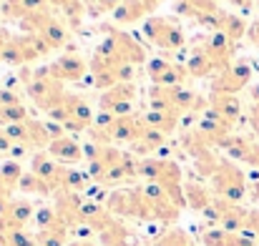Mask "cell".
<instances>
[{
  "mask_svg": "<svg viewBox=\"0 0 259 246\" xmlns=\"http://www.w3.org/2000/svg\"><path fill=\"white\" fill-rule=\"evenodd\" d=\"M229 5H234V8H239L242 13H249L252 8H254V0H227Z\"/></svg>",
  "mask_w": 259,
  "mask_h": 246,
  "instance_id": "obj_48",
  "label": "cell"
},
{
  "mask_svg": "<svg viewBox=\"0 0 259 246\" xmlns=\"http://www.w3.org/2000/svg\"><path fill=\"white\" fill-rule=\"evenodd\" d=\"M217 66V71H227L229 66H234V56H237V43H232L224 33H209V35H201L194 40ZM217 73V76H219Z\"/></svg>",
  "mask_w": 259,
  "mask_h": 246,
  "instance_id": "obj_7",
  "label": "cell"
},
{
  "mask_svg": "<svg viewBox=\"0 0 259 246\" xmlns=\"http://www.w3.org/2000/svg\"><path fill=\"white\" fill-rule=\"evenodd\" d=\"M48 154L63 166H76V164H81V161L86 159V156H83V146H81L73 136H61V138L51 141Z\"/></svg>",
  "mask_w": 259,
  "mask_h": 246,
  "instance_id": "obj_20",
  "label": "cell"
},
{
  "mask_svg": "<svg viewBox=\"0 0 259 246\" xmlns=\"http://www.w3.org/2000/svg\"><path fill=\"white\" fill-rule=\"evenodd\" d=\"M96 53H101L103 58L113 61L116 66H146V48L141 43L134 40V35H128L126 30L111 28L106 33V38L98 43Z\"/></svg>",
  "mask_w": 259,
  "mask_h": 246,
  "instance_id": "obj_2",
  "label": "cell"
},
{
  "mask_svg": "<svg viewBox=\"0 0 259 246\" xmlns=\"http://www.w3.org/2000/svg\"><path fill=\"white\" fill-rule=\"evenodd\" d=\"M144 73H146V78L151 81V85H166V88L184 85L186 78H189L184 63H171V61H166V58H151V61L144 66Z\"/></svg>",
  "mask_w": 259,
  "mask_h": 246,
  "instance_id": "obj_9",
  "label": "cell"
},
{
  "mask_svg": "<svg viewBox=\"0 0 259 246\" xmlns=\"http://www.w3.org/2000/svg\"><path fill=\"white\" fill-rule=\"evenodd\" d=\"M247 199H249L252 204H257V209H259V178L249 181V188H247Z\"/></svg>",
  "mask_w": 259,
  "mask_h": 246,
  "instance_id": "obj_46",
  "label": "cell"
},
{
  "mask_svg": "<svg viewBox=\"0 0 259 246\" xmlns=\"http://www.w3.org/2000/svg\"><path fill=\"white\" fill-rule=\"evenodd\" d=\"M5 133L13 143L18 146H25L28 151H48L51 146V133L46 128V121H38V118H28L23 123H13V126H5Z\"/></svg>",
  "mask_w": 259,
  "mask_h": 246,
  "instance_id": "obj_6",
  "label": "cell"
},
{
  "mask_svg": "<svg viewBox=\"0 0 259 246\" xmlns=\"http://www.w3.org/2000/svg\"><path fill=\"white\" fill-rule=\"evenodd\" d=\"M244 231H249V234L259 241V209H249V216H247V226H244Z\"/></svg>",
  "mask_w": 259,
  "mask_h": 246,
  "instance_id": "obj_43",
  "label": "cell"
},
{
  "mask_svg": "<svg viewBox=\"0 0 259 246\" xmlns=\"http://www.w3.org/2000/svg\"><path fill=\"white\" fill-rule=\"evenodd\" d=\"M123 0H96V13H113Z\"/></svg>",
  "mask_w": 259,
  "mask_h": 246,
  "instance_id": "obj_44",
  "label": "cell"
},
{
  "mask_svg": "<svg viewBox=\"0 0 259 246\" xmlns=\"http://www.w3.org/2000/svg\"><path fill=\"white\" fill-rule=\"evenodd\" d=\"M38 35H40L53 51H58V48H63V45L71 43V28H68L66 23H61L58 18H51Z\"/></svg>",
  "mask_w": 259,
  "mask_h": 246,
  "instance_id": "obj_28",
  "label": "cell"
},
{
  "mask_svg": "<svg viewBox=\"0 0 259 246\" xmlns=\"http://www.w3.org/2000/svg\"><path fill=\"white\" fill-rule=\"evenodd\" d=\"M136 95H139V90H136L134 83H116L113 88H108V90L101 93L98 106H101V111L108 113V111H111L113 106H118V103H134Z\"/></svg>",
  "mask_w": 259,
  "mask_h": 246,
  "instance_id": "obj_25",
  "label": "cell"
},
{
  "mask_svg": "<svg viewBox=\"0 0 259 246\" xmlns=\"http://www.w3.org/2000/svg\"><path fill=\"white\" fill-rule=\"evenodd\" d=\"M5 236H8L10 246H38V239H35V234H30V231H25V229H18V231H8Z\"/></svg>",
  "mask_w": 259,
  "mask_h": 246,
  "instance_id": "obj_40",
  "label": "cell"
},
{
  "mask_svg": "<svg viewBox=\"0 0 259 246\" xmlns=\"http://www.w3.org/2000/svg\"><path fill=\"white\" fill-rule=\"evenodd\" d=\"M33 216H35V206L28 199H13L10 206H8V211L0 216V234L25 229Z\"/></svg>",
  "mask_w": 259,
  "mask_h": 246,
  "instance_id": "obj_14",
  "label": "cell"
},
{
  "mask_svg": "<svg viewBox=\"0 0 259 246\" xmlns=\"http://www.w3.org/2000/svg\"><path fill=\"white\" fill-rule=\"evenodd\" d=\"M209 188L214 191V196L227 199L232 204H242L247 199V188H249V178L247 173L229 159H222L219 168L214 171V176L209 178Z\"/></svg>",
  "mask_w": 259,
  "mask_h": 246,
  "instance_id": "obj_4",
  "label": "cell"
},
{
  "mask_svg": "<svg viewBox=\"0 0 259 246\" xmlns=\"http://www.w3.org/2000/svg\"><path fill=\"white\" fill-rule=\"evenodd\" d=\"M48 5H51V8H58V10L63 13L66 25H68L71 30H78V25L83 23V18H86V13H88L83 0H48Z\"/></svg>",
  "mask_w": 259,
  "mask_h": 246,
  "instance_id": "obj_29",
  "label": "cell"
},
{
  "mask_svg": "<svg viewBox=\"0 0 259 246\" xmlns=\"http://www.w3.org/2000/svg\"><path fill=\"white\" fill-rule=\"evenodd\" d=\"M141 35L146 38L149 45H154L159 51H181L186 43L184 28L174 18H164V15L146 18L141 23Z\"/></svg>",
  "mask_w": 259,
  "mask_h": 246,
  "instance_id": "obj_5",
  "label": "cell"
},
{
  "mask_svg": "<svg viewBox=\"0 0 259 246\" xmlns=\"http://www.w3.org/2000/svg\"><path fill=\"white\" fill-rule=\"evenodd\" d=\"M68 234H71V229L58 219L56 224H51V226H46V229H38L35 231V239H38V246H68Z\"/></svg>",
  "mask_w": 259,
  "mask_h": 246,
  "instance_id": "obj_31",
  "label": "cell"
},
{
  "mask_svg": "<svg viewBox=\"0 0 259 246\" xmlns=\"http://www.w3.org/2000/svg\"><path fill=\"white\" fill-rule=\"evenodd\" d=\"M247 40H249L252 45H257V48H259V20H257V23H252V25H249V33H247Z\"/></svg>",
  "mask_w": 259,
  "mask_h": 246,
  "instance_id": "obj_49",
  "label": "cell"
},
{
  "mask_svg": "<svg viewBox=\"0 0 259 246\" xmlns=\"http://www.w3.org/2000/svg\"><path fill=\"white\" fill-rule=\"evenodd\" d=\"M10 40V33H5L3 28H0V63H3V51H5V43Z\"/></svg>",
  "mask_w": 259,
  "mask_h": 246,
  "instance_id": "obj_51",
  "label": "cell"
},
{
  "mask_svg": "<svg viewBox=\"0 0 259 246\" xmlns=\"http://www.w3.org/2000/svg\"><path fill=\"white\" fill-rule=\"evenodd\" d=\"M141 118H144L146 128H156V131H161L166 136H171L174 131L179 128V123H181V113L179 111H151V108H146L141 113Z\"/></svg>",
  "mask_w": 259,
  "mask_h": 246,
  "instance_id": "obj_24",
  "label": "cell"
},
{
  "mask_svg": "<svg viewBox=\"0 0 259 246\" xmlns=\"http://www.w3.org/2000/svg\"><path fill=\"white\" fill-rule=\"evenodd\" d=\"M25 93H28V98L35 103V108H38V111H46V113L61 108V106L66 103V95H68L66 83L53 78L48 66H40V68L33 71V81L25 85Z\"/></svg>",
  "mask_w": 259,
  "mask_h": 246,
  "instance_id": "obj_3",
  "label": "cell"
},
{
  "mask_svg": "<svg viewBox=\"0 0 259 246\" xmlns=\"http://www.w3.org/2000/svg\"><path fill=\"white\" fill-rule=\"evenodd\" d=\"M201 244L204 246H259L257 239L249 231H224L222 226L204 229L201 231Z\"/></svg>",
  "mask_w": 259,
  "mask_h": 246,
  "instance_id": "obj_19",
  "label": "cell"
},
{
  "mask_svg": "<svg viewBox=\"0 0 259 246\" xmlns=\"http://www.w3.org/2000/svg\"><path fill=\"white\" fill-rule=\"evenodd\" d=\"M161 5V0H123L111 15L116 25H134L151 18V13Z\"/></svg>",
  "mask_w": 259,
  "mask_h": 246,
  "instance_id": "obj_12",
  "label": "cell"
},
{
  "mask_svg": "<svg viewBox=\"0 0 259 246\" xmlns=\"http://www.w3.org/2000/svg\"><path fill=\"white\" fill-rule=\"evenodd\" d=\"M30 171L35 176H40L46 183H51V188L58 193L61 191V183H63V173H66V166L58 164L48 151H40V154H33L30 159Z\"/></svg>",
  "mask_w": 259,
  "mask_h": 246,
  "instance_id": "obj_15",
  "label": "cell"
},
{
  "mask_svg": "<svg viewBox=\"0 0 259 246\" xmlns=\"http://www.w3.org/2000/svg\"><path fill=\"white\" fill-rule=\"evenodd\" d=\"M10 151H13V141L8 138V133H5V128L0 126V159H5V156H10Z\"/></svg>",
  "mask_w": 259,
  "mask_h": 246,
  "instance_id": "obj_45",
  "label": "cell"
},
{
  "mask_svg": "<svg viewBox=\"0 0 259 246\" xmlns=\"http://www.w3.org/2000/svg\"><path fill=\"white\" fill-rule=\"evenodd\" d=\"M23 173H25L23 166H20V161H15V159H5V161L0 164V178H3L8 186H13V188H18Z\"/></svg>",
  "mask_w": 259,
  "mask_h": 246,
  "instance_id": "obj_38",
  "label": "cell"
},
{
  "mask_svg": "<svg viewBox=\"0 0 259 246\" xmlns=\"http://www.w3.org/2000/svg\"><path fill=\"white\" fill-rule=\"evenodd\" d=\"M252 66L247 61H234V66H229L227 71H222L219 76L211 78V90L209 93H224V95H237L239 90H244L252 81Z\"/></svg>",
  "mask_w": 259,
  "mask_h": 246,
  "instance_id": "obj_8",
  "label": "cell"
},
{
  "mask_svg": "<svg viewBox=\"0 0 259 246\" xmlns=\"http://www.w3.org/2000/svg\"><path fill=\"white\" fill-rule=\"evenodd\" d=\"M83 196L76 193V191H58L56 193V214L58 219L68 226V229H76L81 226V209H83Z\"/></svg>",
  "mask_w": 259,
  "mask_h": 246,
  "instance_id": "obj_16",
  "label": "cell"
},
{
  "mask_svg": "<svg viewBox=\"0 0 259 246\" xmlns=\"http://www.w3.org/2000/svg\"><path fill=\"white\" fill-rule=\"evenodd\" d=\"M211 206L217 209L219 226H222L224 231H244L249 209H244L242 204H232V201H227V199H219V196H214Z\"/></svg>",
  "mask_w": 259,
  "mask_h": 246,
  "instance_id": "obj_13",
  "label": "cell"
},
{
  "mask_svg": "<svg viewBox=\"0 0 259 246\" xmlns=\"http://www.w3.org/2000/svg\"><path fill=\"white\" fill-rule=\"evenodd\" d=\"M28 118H33V116L28 113L25 103L0 108V126H3V128H5V126H13V123H23V121H28Z\"/></svg>",
  "mask_w": 259,
  "mask_h": 246,
  "instance_id": "obj_37",
  "label": "cell"
},
{
  "mask_svg": "<svg viewBox=\"0 0 259 246\" xmlns=\"http://www.w3.org/2000/svg\"><path fill=\"white\" fill-rule=\"evenodd\" d=\"M35 221H38V229H46V226L58 221V214H56L53 206L51 209H40V211H35Z\"/></svg>",
  "mask_w": 259,
  "mask_h": 246,
  "instance_id": "obj_41",
  "label": "cell"
},
{
  "mask_svg": "<svg viewBox=\"0 0 259 246\" xmlns=\"http://www.w3.org/2000/svg\"><path fill=\"white\" fill-rule=\"evenodd\" d=\"M219 33H224L232 43H239L242 38H247L249 25H247V20H244L242 15H237V13H227L224 25H222V30H219Z\"/></svg>",
  "mask_w": 259,
  "mask_h": 246,
  "instance_id": "obj_35",
  "label": "cell"
},
{
  "mask_svg": "<svg viewBox=\"0 0 259 246\" xmlns=\"http://www.w3.org/2000/svg\"><path fill=\"white\" fill-rule=\"evenodd\" d=\"M38 61V53L30 43L28 35H10V40L5 43V51H3V63L5 66H28Z\"/></svg>",
  "mask_w": 259,
  "mask_h": 246,
  "instance_id": "obj_18",
  "label": "cell"
},
{
  "mask_svg": "<svg viewBox=\"0 0 259 246\" xmlns=\"http://www.w3.org/2000/svg\"><path fill=\"white\" fill-rule=\"evenodd\" d=\"M151 246H194V241L184 229H166Z\"/></svg>",
  "mask_w": 259,
  "mask_h": 246,
  "instance_id": "obj_39",
  "label": "cell"
},
{
  "mask_svg": "<svg viewBox=\"0 0 259 246\" xmlns=\"http://www.w3.org/2000/svg\"><path fill=\"white\" fill-rule=\"evenodd\" d=\"M184 199H186V209L204 211V209L211 206L214 191L206 183H201V181H184Z\"/></svg>",
  "mask_w": 259,
  "mask_h": 246,
  "instance_id": "obj_23",
  "label": "cell"
},
{
  "mask_svg": "<svg viewBox=\"0 0 259 246\" xmlns=\"http://www.w3.org/2000/svg\"><path fill=\"white\" fill-rule=\"evenodd\" d=\"M23 101H20V95L15 93V90H10V88H0V108H5V106H20Z\"/></svg>",
  "mask_w": 259,
  "mask_h": 246,
  "instance_id": "obj_42",
  "label": "cell"
},
{
  "mask_svg": "<svg viewBox=\"0 0 259 246\" xmlns=\"http://www.w3.org/2000/svg\"><path fill=\"white\" fill-rule=\"evenodd\" d=\"M166 133H161V131H156V128H146L144 133H141V138L131 146V151L136 154V156H141V159H149L154 151H161L164 149V143H166Z\"/></svg>",
  "mask_w": 259,
  "mask_h": 246,
  "instance_id": "obj_30",
  "label": "cell"
},
{
  "mask_svg": "<svg viewBox=\"0 0 259 246\" xmlns=\"http://www.w3.org/2000/svg\"><path fill=\"white\" fill-rule=\"evenodd\" d=\"M18 191H23V193H35V196H51V193H56L53 188H51V183H46L40 176H35L33 171H25L23 173V178H20V183H18Z\"/></svg>",
  "mask_w": 259,
  "mask_h": 246,
  "instance_id": "obj_36",
  "label": "cell"
},
{
  "mask_svg": "<svg viewBox=\"0 0 259 246\" xmlns=\"http://www.w3.org/2000/svg\"><path fill=\"white\" fill-rule=\"evenodd\" d=\"M66 111L76 118V121H81L83 126H93V118H96V113L91 111V106H88V101L83 98V95H78V93H68L66 95Z\"/></svg>",
  "mask_w": 259,
  "mask_h": 246,
  "instance_id": "obj_33",
  "label": "cell"
},
{
  "mask_svg": "<svg viewBox=\"0 0 259 246\" xmlns=\"http://www.w3.org/2000/svg\"><path fill=\"white\" fill-rule=\"evenodd\" d=\"M252 146H254V141H249L247 136H242V133H229L227 138H222V143H219L217 149H222L229 161H242V164H247Z\"/></svg>",
  "mask_w": 259,
  "mask_h": 246,
  "instance_id": "obj_26",
  "label": "cell"
},
{
  "mask_svg": "<svg viewBox=\"0 0 259 246\" xmlns=\"http://www.w3.org/2000/svg\"><path fill=\"white\" fill-rule=\"evenodd\" d=\"M249 98H252V103H257V106H259V83L249 88Z\"/></svg>",
  "mask_w": 259,
  "mask_h": 246,
  "instance_id": "obj_52",
  "label": "cell"
},
{
  "mask_svg": "<svg viewBox=\"0 0 259 246\" xmlns=\"http://www.w3.org/2000/svg\"><path fill=\"white\" fill-rule=\"evenodd\" d=\"M13 191H15V188H13V186H8V183L0 178V199H13Z\"/></svg>",
  "mask_w": 259,
  "mask_h": 246,
  "instance_id": "obj_50",
  "label": "cell"
},
{
  "mask_svg": "<svg viewBox=\"0 0 259 246\" xmlns=\"http://www.w3.org/2000/svg\"><path fill=\"white\" fill-rule=\"evenodd\" d=\"M0 15H3V8H0Z\"/></svg>",
  "mask_w": 259,
  "mask_h": 246,
  "instance_id": "obj_54",
  "label": "cell"
},
{
  "mask_svg": "<svg viewBox=\"0 0 259 246\" xmlns=\"http://www.w3.org/2000/svg\"><path fill=\"white\" fill-rule=\"evenodd\" d=\"M48 0H5L3 3V15L5 18H15L18 23L33 13H40V10H48Z\"/></svg>",
  "mask_w": 259,
  "mask_h": 246,
  "instance_id": "obj_27",
  "label": "cell"
},
{
  "mask_svg": "<svg viewBox=\"0 0 259 246\" xmlns=\"http://www.w3.org/2000/svg\"><path fill=\"white\" fill-rule=\"evenodd\" d=\"M48 68H51V76L58 78L61 83H78L83 81L88 73V63L76 51H68V53L58 56L53 63H48Z\"/></svg>",
  "mask_w": 259,
  "mask_h": 246,
  "instance_id": "obj_10",
  "label": "cell"
},
{
  "mask_svg": "<svg viewBox=\"0 0 259 246\" xmlns=\"http://www.w3.org/2000/svg\"><path fill=\"white\" fill-rule=\"evenodd\" d=\"M144 131H146L144 118H141L139 113H131V116L116 118L113 126L108 128L106 138H108V143H128V146H134V143L141 138Z\"/></svg>",
  "mask_w": 259,
  "mask_h": 246,
  "instance_id": "obj_11",
  "label": "cell"
},
{
  "mask_svg": "<svg viewBox=\"0 0 259 246\" xmlns=\"http://www.w3.org/2000/svg\"><path fill=\"white\" fill-rule=\"evenodd\" d=\"M139 178H144L149 183H159L171 196V201L179 209L186 206V199H184V171H181V166L176 161L156 159V156L139 159Z\"/></svg>",
  "mask_w": 259,
  "mask_h": 246,
  "instance_id": "obj_1",
  "label": "cell"
},
{
  "mask_svg": "<svg viewBox=\"0 0 259 246\" xmlns=\"http://www.w3.org/2000/svg\"><path fill=\"white\" fill-rule=\"evenodd\" d=\"M249 126H252V131L257 133V138H259V106L257 103H252V108H249Z\"/></svg>",
  "mask_w": 259,
  "mask_h": 246,
  "instance_id": "obj_47",
  "label": "cell"
},
{
  "mask_svg": "<svg viewBox=\"0 0 259 246\" xmlns=\"http://www.w3.org/2000/svg\"><path fill=\"white\" fill-rule=\"evenodd\" d=\"M0 246H10V241H8V236H5V234H0Z\"/></svg>",
  "mask_w": 259,
  "mask_h": 246,
  "instance_id": "obj_53",
  "label": "cell"
},
{
  "mask_svg": "<svg viewBox=\"0 0 259 246\" xmlns=\"http://www.w3.org/2000/svg\"><path fill=\"white\" fill-rule=\"evenodd\" d=\"M209 108L217 111L224 121H229L232 126H237V121L242 118V101L239 95H224V93H209Z\"/></svg>",
  "mask_w": 259,
  "mask_h": 246,
  "instance_id": "obj_22",
  "label": "cell"
},
{
  "mask_svg": "<svg viewBox=\"0 0 259 246\" xmlns=\"http://www.w3.org/2000/svg\"><path fill=\"white\" fill-rule=\"evenodd\" d=\"M186 73H189V78H214L219 71H217V66H214V61L194 43L191 45V51H189V58H186Z\"/></svg>",
  "mask_w": 259,
  "mask_h": 246,
  "instance_id": "obj_21",
  "label": "cell"
},
{
  "mask_svg": "<svg viewBox=\"0 0 259 246\" xmlns=\"http://www.w3.org/2000/svg\"><path fill=\"white\" fill-rule=\"evenodd\" d=\"M88 73H91V83L103 93L108 88H113L118 83V66L108 58H103L101 53H93L88 61Z\"/></svg>",
  "mask_w": 259,
  "mask_h": 246,
  "instance_id": "obj_17",
  "label": "cell"
},
{
  "mask_svg": "<svg viewBox=\"0 0 259 246\" xmlns=\"http://www.w3.org/2000/svg\"><path fill=\"white\" fill-rule=\"evenodd\" d=\"M146 108H151V111H176L171 103V88L151 85L146 90Z\"/></svg>",
  "mask_w": 259,
  "mask_h": 246,
  "instance_id": "obj_34",
  "label": "cell"
},
{
  "mask_svg": "<svg viewBox=\"0 0 259 246\" xmlns=\"http://www.w3.org/2000/svg\"><path fill=\"white\" fill-rule=\"evenodd\" d=\"M174 10L176 15H186L189 20H194L201 13L219 10V0H174Z\"/></svg>",
  "mask_w": 259,
  "mask_h": 246,
  "instance_id": "obj_32",
  "label": "cell"
}]
</instances>
